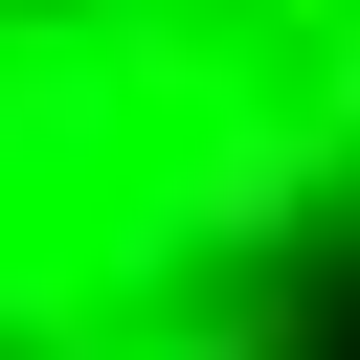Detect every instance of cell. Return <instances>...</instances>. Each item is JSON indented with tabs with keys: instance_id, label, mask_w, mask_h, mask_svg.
I'll return each mask as SVG.
<instances>
[{
	"instance_id": "cell-1",
	"label": "cell",
	"mask_w": 360,
	"mask_h": 360,
	"mask_svg": "<svg viewBox=\"0 0 360 360\" xmlns=\"http://www.w3.org/2000/svg\"><path fill=\"white\" fill-rule=\"evenodd\" d=\"M360 315V0H0V360H315Z\"/></svg>"
}]
</instances>
